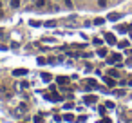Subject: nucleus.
Returning a JSON list of instances; mask_svg holds the SVG:
<instances>
[{
	"label": "nucleus",
	"mask_w": 132,
	"mask_h": 123,
	"mask_svg": "<svg viewBox=\"0 0 132 123\" xmlns=\"http://www.w3.org/2000/svg\"><path fill=\"white\" fill-rule=\"evenodd\" d=\"M105 42L110 44V45H114V44H116V36L110 35V33H105Z\"/></svg>",
	"instance_id": "1"
},
{
	"label": "nucleus",
	"mask_w": 132,
	"mask_h": 123,
	"mask_svg": "<svg viewBox=\"0 0 132 123\" xmlns=\"http://www.w3.org/2000/svg\"><path fill=\"white\" fill-rule=\"evenodd\" d=\"M27 74V69H15L13 71V76H26Z\"/></svg>",
	"instance_id": "2"
},
{
	"label": "nucleus",
	"mask_w": 132,
	"mask_h": 123,
	"mask_svg": "<svg viewBox=\"0 0 132 123\" xmlns=\"http://www.w3.org/2000/svg\"><path fill=\"white\" fill-rule=\"evenodd\" d=\"M121 60H123V58H121V54H112V56H110V60H109V62H110V63H112V62H116V63H118V62H119V63H121Z\"/></svg>",
	"instance_id": "3"
},
{
	"label": "nucleus",
	"mask_w": 132,
	"mask_h": 123,
	"mask_svg": "<svg viewBox=\"0 0 132 123\" xmlns=\"http://www.w3.org/2000/svg\"><path fill=\"white\" fill-rule=\"evenodd\" d=\"M96 100H98L96 96H85V98H83L85 103H96Z\"/></svg>",
	"instance_id": "4"
},
{
	"label": "nucleus",
	"mask_w": 132,
	"mask_h": 123,
	"mask_svg": "<svg viewBox=\"0 0 132 123\" xmlns=\"http://www.w3.org/2000/svg\"><path fill=\"white\" fill-rule=\"evenodd\" d=\"M107 18H109V20H118V18H121V15H119V13H110Z\"/></svg>",
	"instance_id": "5"
},
{
	"label": "nucleus",
	"mask_w": 132,
	"mask_h": 123,
	"mask_svg": "<svg viewBox=\"0 0 132 123\" xmlns=\"http://www.w3.org/2000/svg\"><path fill=\"white\" fill-rule=\"evenodd\" d=\"M58 83H60V85H67V83H69V80H67L65 76H58Z\"/></svg>",
	"instance_id": "6"
},
{
	"label": "nucleus",
	"mask_w": 132,
	"mask_h": 123,
	"mask_svg": "<svg viewBox=\"0 0 132 123\" xmlns=\"http://www.w3.org/2000/svg\"><path fill=\"white\" fill-rule=\"evenodd\" d=\"M45 98H47V100H54V101H58V100H60V94H45Z\"/></svg>",
	"instance_id": "7"
},
{
	"label": "nucleus",
	"mask_w": 132,
	"mask_h": 123,
	"mask_svg": "<svg viewBox=\"0 0 132 123\" xmlns=\"http://www.w3.org/2000/svg\"><path fill=\"white\" fill-rule=\"evenodd\" d=\"M118 31H119V33H127V31H130V26H119Z\"/></svg>",
	"instance_id": "8"
},
{
	"label": "nucleus",
	"mask_w": 132,
	"mask_h": 123,
	"mask_svg": "<svg viewBox=\"0 0 132 123\" xmlns=\"http://www.w3.org/2000/svg\"><path fill=\"white\" fill-rule=\"evenodd\" d=\"M105 83H107L109 87H114V85H116V81H114L112 78H105Z\"/></svg>",
	"instance_id": "9"
},
{
	"label": "nucleus",
	"mask_w": 132,
	"mask_h": 123,
	"mask_svg": "<svg viewBox=\"0 0 132 123\" xmlns=\"http://www.w3.org/2000/svg\"><path fill=\"white\" fill-rule=\"evenodd\" d=\"M45 2H47V0H35V6L42 7V6H45Z\"/></svg>",
	"instance_id": "10"
},
{
	"label": "nucleus",
	"mask_w": 132,
	"mask_h": 123,
	"mask_svg": "<svg viewBox=\"0 0 132 123\" xmlns=\"http://www.w3.org/2000/svg\"><path fill=\"white\" fill-rule=\"evenodd\" d=\"M42 78H44V81H51V74H47V72H44Z\"/></svg>",
	"instance_id": "11"
},
{
	"label": "nucleus",
	"mask_w": 132,
	"mask_h": 123,
	"mask_svg": "<svg viewBox=\"0 0 132 123\" xmlns=\"http://www.w3.org/2000/svg\"><path fill=\"white\" fill-rule=\"evenodd\" d=\"M63 119H65V121H72V119H74V116H72V114H65V116H63Z\"/></svg>",
	"instance_id": "12"
},
{
	"label": "nucleus",
	"mask_w": 132,
	"mask_h": 123,
	"mask_svg": "<svg viewBox=\"0 0 132 123\" xmlns=\"http://www.w3.org/2000/svg\"><path fill=\"white\" fill-rule=\"evenodd\" d=\"M20 6V0H11V7H18Z\"/></svg>",
	"instance_id": "13"
},
{
	"label": "nucleus",
	"mask_w": 132,
	"mask_h": 123,
	"mask_svg": "<svg viewBox=\"0 0 132 123\" xmlns=\"http://www.w3.org/2000/svg\"><path fill=\"white\" fill-rule=\"evenodd\" d=\"M103 22H105V18H96V20H94V24H96V26H101Z\"/></svg>",
	"instance_id": "14"
},
{
	"label": "nucleus",
	"mask_w": 132,
	"mask_h": 123,
	"mask_svg": "<svg viewBox=\"0 0 132 123\" xmlns=\"http://www.w3.org/2000/svg\"><path fill=\"white\" fill-rule=\"evenodd\" d=\"M98 54H100V56H107V49H100Z\"/></svg>",
	"instance_id": "15"
},
{
	"label": "nucleus",
	"mask_w": 132,
	"mask_h": 123,
	"mask_svg": "<svg viewBox=\"0 0 132 123\" xmlns=\"http://www.w3.org/2000/svg\"><path fill=\"white\" fill-rule=\"evenodd\" d=\"M87 85H89V87H96V81H94V80H87Z\"/></svg>",
	"instance_id": "16"
},
{
	"label": "nucleus",
	"mask_w": 132,
	"mask_h": 123,
	"mask_svg": "<svg viewBox=\"0 0 132 123\" xmlns=\"http://www.w3.org/2000/svg\"><path fill=\"white\" fill-rule=\"evenodd\" d=\"M35 123H44V118H42V116H36V118H35Z\"/></svg>",
	"instance_id": "17"
},
{
	"label": "nucleus",
	"mask_w": 132,
	"mask_h": 123,
	"mask_svg": "<svg viewBox=\"0 0 132 123\" xmlns=\"http://www.w3.org/2000/svg\"><path fill=\"white\" fill-rule=\"evenodd\" d=\"M98 4H100V7H105L107 6V0H98Z\"/></svg>",
	"instance_id": "18"
},
{
	"label": "nucleus",
	"mask_w": 132,
	"mask_h": 123,
	"mask_svg": "<svg viewBox=\"0 0 132 123\" xmlns=\"http://www.w3.org/2000/svg\"><path fill=\"white\" fill-rule=\"evenodd\" d=\"M119 47H128V42H127V40H123V42H119Z\"/></svg>",
	"instance_id": "19"
},
{
	"label": "nucleus",
	"mask_w": 132,
	"mask_h": 123,
	"mask_svg": "<svg viewBox=\"0 0 132 123\" xmlns=\"http://www.w3.org/2000/svg\"><path fill=\"white\" fill-rule=\"evenodd\" d=\"M109 74H110V76H118V71H114V69H110V71H109Z\"/></svg>",
	"instance_id": "20"
},
{
	"label": "nucleus",
	"mask_w": 132,
	"mask_h": 123,
	"mask_svg": "<svg viewBox=\"0 0 132 123\" xmlns=\"http://www.w3.org/2000/svg\"><path fill=\"white\" fill-rule=\"evenodd\" d=\"M2 15H4V13H2V9H0V17H2Z\"/></svg>",
	"instance_id": "21"
},
{
	"label": "nucleus",
	"mask_w": 132,
	"mask_h": 123,
	"mask_svg": "<svg viewBox=\"0 0 132 123\" xmlns=\"http://www.w3.org/2000/svg\"><path fill=\"white\" fill-rule=\"evenodd\" d=\"M130 38H132V33H130Z\"/></svg>",
	"instance_id": "22"
},
{
	"label": "nucleus",
	"mask_w": 132,
	"mask_h": 123,
	"mask_svg": "<svg viewBox=\"0 0 132 123\" xmlns=\"http://www.w3.org/2000/svg\"><path fill=\"white\" fill-rule=\"evenodd\" d=\"M0 6H2V4H0Z\"/></svg>",
	"instance_id": "23"
}]
</instances>
